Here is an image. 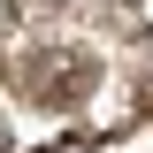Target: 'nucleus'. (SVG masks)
<instances>
[{
    "mask_svg": "<svg viewBox=\"0 0 153 153\" xmlns=\"http://www.w3.org/2000/svg\"><path fill=\"white\" fill-rule=\"evenodd\" d=\"M16 16H46V8H69V0H8Z\"/></svg>",
    "mask_w": 153,
    "mask_h": 153,
    "instance_id": "f03ea898",
    "label": "nucleus"
},
{
    "mask_svg": "<svg viewBox=\"0 0 153 153\" xmlns=\"http://www.w3.org/2000/svg\"><path fill=\"white\" fill-rule=\"evenodd\" d=\"M100 76L107 69H100L92 46H54V38L8 61V84H16L31 107H84V100L100 92Z\"/></svg>",
    "mask_w": 153,
    "mask_h": 153,
    "instance_id": "f257e3e1",
    "label": "nucleus"
}]
</instances>
